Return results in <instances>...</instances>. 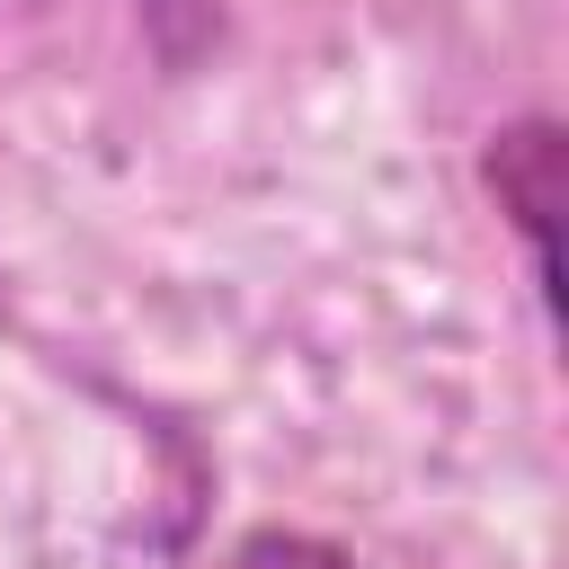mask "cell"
Wrapping results in <instances>:
<instances>
[{
	"instance_id": "obj_1",
	"label": "cell",
	"mask_w": 569,
	"mask_h": 569,
	"mask_svg": "<svg viewBox=\"0 0 569 569\" xmlns=\"http://www.w3.org/2000/svg\"><path fill=\"white\" fill-rule=\"evenodd\" d=\"M480 178L498 196V213L516 222L525 258H533V293L542 311L560 320V196H569V142H560V116H516L480 142Z\"/></svg>"
},
{
	"instance_id": "obj_2",
	"label": "cell",
	"mask_w": 569,
	"mask_h": 569,
	"mask_svg": "<svg viewBox=\"0 0 569 569\" xmlns=\"http://www.w3.org/2000/svg\"><path fill=\"white\" fill-rule=\"evenodd\" d=\"M213 569H356V551L311 533V525H249Z\"/></svg>"
}]
</instances>
